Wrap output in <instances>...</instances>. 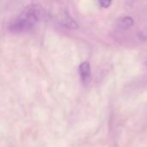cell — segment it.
I'll list each match as a JSON object with an SVG mask.
<instances>
[{
	"label": "cell",
	"instance_id": "obj_3",
	"mask_svg": "<svg viewBox=\"0 0 147 147\" xmlns=\"http://www.w3.org/2000/svg\"><path fill=\"white\" fill-rule=\"evenodd\" d=\"M134 21V18L131 17V16H124L122 17L121 19L119 20L118 22V26L120 28H122V29H126V28H130L131 26H133Z\"/></svg>",
	"mask_w": 147,
	"mask_h": 147
},
{
	"label": "cell",
	"instance_id": "obj_1",
	"mask_svg": "<svg viewBox=\"0 0 147 147\" xmlns=\"http://www.w3.org/2000/svg\"><path fill=\"white\" fill-rule=\"evenodd\" d=\"M40 9L36 4L28 6L23 12L9 25L13 32H25L32 29L39 22Z\"/></svg>",
	"mask_w": 147,
	"mask_h": 147
},
{
	"label": "cell",
	"instance_id": "obj_4",
	"mask_svg": "<svg viewBox=\"0 0 147 147\" xmlns=\"http://www.w3.org/2000/svg\"><path fill=\"white\" fill-rule=\"evenodd\" d=\"M98 3L101 7H104V8H108L112 3L111 1H99Z\"/></svg>",
	"mask_w": 147,
	"mask_h": 147
},
{
	"label": "cell",
	"instance_id": "obj_2",
	"mask_svg": "<svg viewBox=\"0 0 147 147\" xmlns=\"http://www.w3.org/2000/svg\"><path fill=\"white\" fill-rule=\"evenodd\" d=\"M79 73H80L81 79H82V81L84 83H86V82H88L90 80L91 71H90V65L89 62L84 61V62L80 64V65H79Z\"/></svg>",
	"mask_w": 147,
	"mask_h": 147
}]
</instances>
